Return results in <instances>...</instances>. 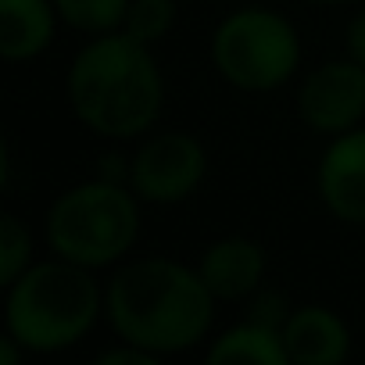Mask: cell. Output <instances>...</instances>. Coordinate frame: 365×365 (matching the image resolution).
I'll use <instances>...</instances> for the list:
<instances>
[{
  "label": "cell",
  "instance_id": "5bb4252c",
  "mask_svg": "<svg viewBox=\"0 0 365 365\" xmlns=\"http://www.w3.org/2000/svg\"><path fill=\"white\" fill-rule=\"evenodd\" d=\"M33 262H36L33 230L15 212H4L0 215V287L15 283Z\"/></svg>",
  "mask_w": 365,
  "mask_h": 365
},
{
  "label": "cell",
  "instance_id": "6da1fadb",
  "mask_svg": "<svg viewBox=\"0 0 365 365\" xmlns=\"http://www.w3.org/2000/svg\"><path fill=\"white\" fill-rule=\"evenodd\" d=\"M215 294L197 265L175 258H125L104 283V322L154 358L187 354L212 340Z\"/></svg>",
  "mask_w": 365,
  "mask_h": 365
},
{
  "label": "cell",
  "instance_id": "7c38bea8",
  "mask_svg": "<svg viewBox=\"0 0 365 365\" xmlns=\"http://www.w3.org/2000/svg\"><path fill=\"white\" fill-rule=\"evenodd\" d=\"M205 358L212 365H230V361H244V365H287V344H283V329H272L265 322L255 319H240L230 329L215 333L208 340Z\"/></svg>",
  "mask_w": 365,
  "mask_h": 365
},
{
  "label": "cell",
  "instance_id": "9c48e42d",
  "mask_svg": "<svg viewBox=\"0 0 365 365\" xmlns=\"http://www.w3.org/2000/svg\"><path fill=\"white\" fill-rule=\"evenodd\" d=\"M197 272L208 283V290L215 294V301H230V304H244L255 290L265 287V272H269V255L255 237L244 233H230L212 240L201 258H197Z\"/></svg>",
  "mask_w": 365,
  "mask_h": 365
},
{
  "label": "cell",
  "instance_id": "8fae6325",
  "mask_svg": "<svg viewBox=\"0 0 365 365\" xmlns=\"http://www.w3.org/2000/svg\"><path fill=\"white\" fill-rule=\"evenodd\" d=\"M61 15L54 0H0V58L29 65L43 58L58 36Z\"/></svg>",
  "mask_w": 365,
  "mask_h": 365
},
{
  "label": "cell",
  "instance_id": "7a4b0ae2",
  "mask_svg": "<svg viewBox=\"0 0 365 365\" xmlns=\"http://www.w3.org/2000/svg\"><path fill=\"white\" fill-rule=\"evenodd\" d=\"M65 97L83 129L111 143L147 136L165 108V76L154 51L129 33L90 36L65 72Z\"/></svg>",
  "mask_w": 365,
  "mask_h": 365
},
{
  "label": "cell",
  "instance_id": "5b68a950",
  "mask_svg": "<svg viewBox=\"0 0 365 365\" xmlns=\"http://www.w3.org/2000/svg\"><path fill=\"white\" fill-rule=\"evenodd\" d=\"M212 68L230 90L276 93L301 72V33L297 26L265 4H247L219 19L208 43Z\"/></svg>",
  "mask_w": 365,
  "mask_h": 365
},
{
  "label": "cell",
  "instance_id": "8992f818",
  "mask_svg": "<svg viewBox=\"0 0 365 365\" xmlns=\"http://www.w3.org/2000/svg\"><path fill=\"white\" fill-rule=\"evenodd\" d=\"M208 179V147L187 129H150L129 154V187L143 205L190 201Z\"/></svg>",
  "mask_w": 365,
  "mask_h": 365
},
{
  "label": "cell",
  "instance_id": "2e32d148",
  "mask_svg": "<svg viewBox=\"0 0 365 365\" xmlns=\"http://www.w3.org/2000/svg\"><path fill=\"white\" fill-rule=\"evenodd\" d=\"M290 312H294V304H290L279 290H269V287L255 290V294L244 301V319L265 322V326H272V329H283V322H287Z\"/></svg>",
  "mask_w": 365,
  "mask_h": 365
},
{
  "label": "cell",
  "instance_id": "ac0fdd59",
  "mask_svg": "<svg viewBox=\"0 0 365 365\" xmlns=\"http://www.w3.org/2000/svg\"><path fill=\"white\" fill-rule=\"evenodd\" d=\"M344 54L365 68V8L344 26Z\"/></svg>",
  "mask_w": 365,
  "mask_h": 365
},
{
  "label": "cell",
  "instance_id": "ffe728a7",
  "mask_svg": "<svg viewBox=\"0 0 365 365\" xmlns=\"http://www.w3.org/2000/svg\"><path fill=\"white\" fill-rule=\"evenodd\" d=\"M315 8H347V4H358V0H308Z\"/></svg>",
  "mask_w": 365,
  "mask_h": 365
},
{
  "label": "cell",
  "instance_id": "52a82bcc",
  "mask_svg": "<svg viewBox=\"0 0 365 365\" xmlns=\"http://www.w3.org/2000/svg\"><path fill=\"white\" fill-rule=\"evenodd\" d=\"M294 108L301 125L326 140L365 125V68L347 54L315 65L301 76Z\"/></svg>",
  "mask_w": 365,
  "mask_h": 365
},
{
  "label": "cell",
  "instance_id": "30bf717a",
  "mask_svg": "<svg viewBox=\"0 0 365 365\" xmlns=\"http://www.w3.org/2000/svg\"><path fill=\"white\" fill-rule=\"evenodd\" d=\"M290 365H340L351 354V326L329 304H297L283 322Z\"/></svg>",
  "mask_w": 365,
  "mask_h": 365
},
{
  "label": "cell",
  "instance_id": "d6986e66",
  "mask_svg": "<svg viewBox=\"0 0 365 365\" xmlns=\"http://www.w3.org/2000/svg\"><path fill=\"white\" fill-rule=\"evenodd\" d=\"M93 175L111 179V182H129V154H118V150L101 154V165H97Z\"/></svg>",
  "mask_w": 365,
  "mask_h": 365
},
{
  "label": "cell",
  "instance_id": "ba28073f",
  "mask_svg": "<svg viewBox=\"0 0 365 365\" xmlns=\"http://www.w3.org/2000/svg\"><path fill=\"white\" fill-rule=\"evenodd\" d=\"M315 194L344 226H365V125L329 136L315 165Z\"/></svg>",
  "mask_w": 365,
  "mask_h": 365
},
{
  "label": "cell",
  "instance_id": "3957f363",
  "mask_svg": "<svg viewBox=\"0 0 365 365\" xmlns=\"http://www.w3.org/2000/svg\"><path fill=\"white\" fill-rule=\"evenodd\" d=\"M104 319V283L93 269L51 255L4 287V333L26 354H61L83 344Z\"/></svg>",
  "mask_w": 365,
  "mask_h": 365
},
{
  "label": "cell",
  "instance_id": "e0dca14e",
  "mask_svg": "<svg viewBox=\"0 0 365 365\" xmlns=\"http://www.w3.org/2000/svg\"><path fill=\"white\" fill-rule=\"evenodd\" d=\"M161 358H154L150 351L129 344V340H118L115 336V347H104L97 354V365H158Z\"/></svg>",
  "mask_w": 365,
  "mask_h": 365
},
{
  "label": "cell",
  "instance_id": "277c9868",
  "mask_svg": "<svg viewBox=\"0 0 365 365\" xmlns=\"http://www.w3.org/2000/svg\"><path fill=\"white\" fill-rule=\"evenodd\" d=\"M143 201L129 182H111L90 175L61 190L43 215V240L51 255L76 262L83 269L104 272L122 265L143 230Z\"/></svg>",
  "mask_w": 365,
  "mask_h": 365
},
{
  "label": "cell",
  "instance_id": "4fadbf2b",
  "mask_svg": "<svg viewBox=\"0 0 365 365\" xmlns=\"http://www.w3.org/2000/svg\"><path fill=\"white\" fill-rule=\"evenodd\" d=\"M61 26L83 33V36H104L118 33L125 26L129 0H54Z\"/></svg>",
  "mask_w": 365,
  "mask_h": 365
},
{
  "label": "cell",
  "instance_id": "9a60e30c",
  "mask_svg": "<svg viewBox=\"0 0 365 365\" xmlns=\"http://www.w3.org/2000/svg\"><path fill=\"white\" fill-rule=\"evenodd\" d=\"M175 19H179L175 0H129L122 33H129L133 40L154 47L175 29Z\"/></svg>",
  "mask_w": 365,
  "mask_h": 365
}]
</instances>
